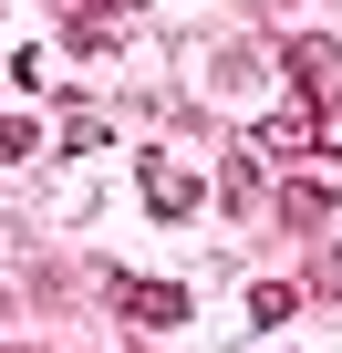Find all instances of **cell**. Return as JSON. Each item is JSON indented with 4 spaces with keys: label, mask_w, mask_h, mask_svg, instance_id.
I'll use <instances>...</instances> for the list:
<instances>
[{
    "label": "cell",
    "mask_w": 342,
    "mask_h": 353,
    "mask_svg": "<svg viewBox=\"0 0 342 353\" xmlns=\"http://www.w3.org/2000/svg\"><path fill=\"white\" fill-rule=\"evenodd\" d=\"M280 73H290V94H301L311 114H342V52H332V42H311V32H301V42L280 52Z\"/></svg>",
    "instance_id": "obj_1"
},
{
    "label": "cell",
    "mask_w": 342,
    "mask_h": 353,
    "mask_svg": "<svg viewBox=\"0 0 342 353\" xmlns=\"http://www.w3.org/2000/svg\"><path fill=\"white\" fill-rule=\"evenodd\" d=\"M114 312H125L135 332H177V322H187V291H177V281H114Z\"/></svg>",
    "instance_id": "obj_2"
},
{
    "label": "cell",
    "mask_w": 342,
    "mask_h": 353,
    "mask_svg": "<svg viewBox=\"0 0 342 353\" xmlns=\"http://www.w3.org/2000/svg\"><path fill=\"white\" fill-rule=\"evenodd\" d=\"M145 208H156V219H197V208H208V188H197L177 156H145Z\"/></svg>",
    "instance_id": "obj_3"
},
{
    "label": "cell",
    "mask_w": 342,
    "mask_h": 353,
    "mask_svg": "<svg viewBox=\"0 0 342 353\" xmlns=\"http://www.w3.org/2000/svg\"><path fill=\"white\" fill-rule=\"evenodd\" d=\"M280 208H290V229H321V219H332V188H321V176H301Z\"/></svg>",
    "instance_id": "obj_4"
},
{
    "label": "cell",
    "mask_w": 342,
    "mask_h": 353,
    "mask_svg": "<svg viewBox=\"0 0 342 353\" xmlns=\"http://www.w3.org/2000/svg\"><path fill=\"white\" fill-rule=\"evenodd\" d=\"M290 312H301L290 281H259V291H249V322H290Z\"/></svg>",
    "instance_id": "obj_5"
},
{
    "label": "cell",
    "mask_w": 342,
    "mask_h": 353,
    "mask_svg": "<svg viewBox=\"0 0 342 353\" xmlns=\"http://www.w3.org/2000/svg\"><path fill=\"white\" fill-rule=\"evenodd\" d=\"M135 11H145V0H73L63 21H94V32H114V21H135Z\"/></svg>",
    "instance_id": "obj_6"
},
{
    "label": "cell",
    "mask_w": 342,
    "mask_h": 353,
    "mask_svg": "<svg viewBox=\"0 0 342 353\" xmlns=\"http://www.w3.org/2000/svg\"><path fill=\"white\" fill-rule=\"evenodd\" d=\"M32 145H42V125H32V114H0V156H32Z\"/></svg>",
    "instance_id": "obj_7"
}]
</instances>
